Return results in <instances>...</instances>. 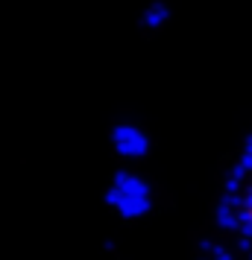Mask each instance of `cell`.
I'll return each mask as SVG.
<instances>
[{
  "label": "cell",
  "mask_w": 252,
  "mask_h": 260,
  "mask_svg": "<svg viewBox=\"0 0 252 260\" xmlns=\"http://www.w3.org/2000/svg\"><path fill=\"white\" fill-rule=\"evenodd\" d=\"M103 202L120 219H129V222L144 219L147 213L153 211V187H150L147 178H141L132 170H118L108 190L103 193Z\"/></svg>",
  "instance_id": "1"
},
{
  "label": "cell",
  "mask_w": 252,
  "mask_h": 260,
  "mask_svg": "<svg viewBox=\"0 0 252 260\" xmlns=\"http://www.w3.org/2000/svg\"><path fill=\"white\" fill-rule=\"evenodd\" d=\"M108 141L120 158H129V161H141L150 152V135L135 123H115Z\"/></svg>",
  "instance_id": "2"
},
{
  "label": "cell",
  "mask_w": 252,
  "mask_h": 260,
  "mask_svg": "<svg viewBox=\"0 0 252 260\" xmlns=\"http://www.w3.org/2000/svg\"><path fill=\"white\" fill-rule=\"evenodd\" d=\"M214 225L220 231H232V234H238V196H220L214 208Z\"/></svg>",
  "instance_id": "3"
},
{
  "label": "cell",
  "mask_w": 252,
  "mask_h": 260,
  "mask_svg": "<svg viewBox=\"0 0 252 260\" xmlns=\"http://www.w3.org/2000/svg\"><path fill=\"white\" fill-rule=\"evenodd\" d=\"M170 15L173 12H170L167 3H164V0H156V3H150L144 12H141L138 24H141V29H150V32H153V29H161V26L167 24Z\"/></svg>",
  "instance_id": "4"
},
{
  "label": "cell",
  "mask_w": 252,
  "mask_h": 260,
  "mask_svg": "<svg viewBox=\"0 0 252 260\" xmlns=\"http://www.w3.org/2000/svg\"><path fill=\"white\" fill-rule=\"evenodd\" d=\"M238 167L246 176H252V132L246 135V141H243V152H240V158H238Z\"/></svg>",
  "instance_id": "5"
},
{
  "label": "cell",
  "mask_w": 252,
  "mask_h": 260,
  "mask_svg": "<svg viewBox=\"0 0 252 260\" xmlns=\"http://www.w3.org/2000/svg\"><path fill=\"white\" fill-rule=\"evenodd\" d=\"M208 260H238V257H235V251H232V246H226V243H211Z\"/></svg>",
  "instance_id": "6"
},
{
  "label": "cell",
  "mask_w": 252,
  "mask_h": 260,
  "mask_svg": "<svg viewBox=\"0 0 252 260\" xmlns=\"http://www.w3.org/2000/svg\"><path fill=\"white\" fill-rule=\"evenodd\" d=\"M232 251H238V254H243V257H246V254L252 251V240H249V237H240L238 234V240H235V248H232Z\"/></svg>",
  "instance_id": "7"
},
{
  "label": "cell",
  "mask_w": 252,
  "mask_h": 260,
  "mask_svg": "<svg viewBox=\"0 0 252 260\" xmlns=\"http://www.w3.org/2000/svg\"><path fill=\"white\" fill-rule=\"evenodd\" d=\"M103 251H108V254H111V251H115V240H106V243H103Z\"/></svg>",
  "instance_id": "8"
},
{
  "label": "cell",
  "mask_w": 252,
  "mask_h": 260,
  "mask_svg": "<svg viewBox=\"0 0 252 260\" xmlns=\"http://www.w3.org/2000/svg\"><path fill=\"white\" fill-rule=\"evenodd\" d=\"M246 260H252V251H249V254H246Z\"/></svg>",
  "instance_id": "9"
},
{
  "label": "cell",
  "mask_w": 252,
  "mask_h": 260,
  "mask_svg": "<svg viewBox=\"0 0 252 260\" xmlns=\"http://www.w3.org/2000/svg\"><path fill=\"white\" fill-rule=\"evenodd\" d=\"M200 260H208V257H200Z\"/></svg>",
  "instance_id": "10"
}]
</instances>
